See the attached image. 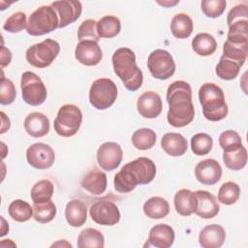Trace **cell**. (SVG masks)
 Wrapping results in <instances>:
<instances>
[{"instance_id":"cb8c5ba5","label":"cell","mask_w":248,"mask_h":248,"mask_svg":"<svg viewBox=\"0 0 248 248\" xmlns=\"http://www.w3.org/2000/svg\"><path fill=\"white\" fill-rule=\"evenodd\" d=\"M65 218L70 226L81 227L87 220L86 204L78 199L70 201L65 207Z\"/></svg>"},{"instance_id":"9a60e30c","label":"cell","mask_w":248,"mask_h":248,"mask_svg":"<svg viewBox=\"0 0 248 248\" xmlns=\"http://www.w3.org/2000/svg\"><path fill=\"white\" fill-rule=\"evenodd\" d=\"M75 57L84 66H96L103 58V51L95 41H80L76 46Z\"/></svg>"},{"instance_id":"603a6c76","label":"cell","mask_w":248,"mask_h":248,"mask_svg":"<svg viewBox=\"0 0 248 248\" xmlns=\"http://www.w3.org/2000/svg\"><path fill=\"white\" fill-rule=\"evenodd\" d=\"M163 150L172 157H178L185 154L188 149L187 140L178 133H167L161 140Z\"/></svg>"},{"instance_id":"7c38bea8","label":"cell","mask_w":248,"mask_h":248,"mask_svg":"<svg viewBox=\"0 0 248 248\" xmlns=\"http://www.w3.org/2000/svg\"><path fill=\"white\" fill-rule=\"evenodd\" d=\"M26 160L31 167L37 170H47L54 163L55 153L48 144L36 142L27 148Z\"/></svg>"},{"instance_id":"c3c4849f","label":"cell","mask_w":248,"mask_h":248,"mask_svg":"<svg viewBox=\"0 0 248 248\" xmlns=\"http://www.w3.org/2000/svg\"><path fill=\"white\" fill-rule=\"evenodd\" d=\"M0 115H1V120H2V125H1V134H4L6 131H8L10 129V126H11V122H10V119L6 116V114L1 111L0 112Z\"/></svg>"},{"instance_id":"d4e9b609","label":"cell","mask_w":248,"mask_h":248,"mask_svg":"<svg viewBox=\"0 0 248 248\" xmlns=\"http://www.w3.org/2000/svg\"><path fill=\"white\" fill-rule=\"evenodd\" d=\"M176 212L181 216H190L196 208L194 192L189 189H181L176 192L173 199Z\"/></svg>"},{"instance_id":"f907efd6","label":"cell","mask_w":248,"mask_h":248,"mask_svg":"<svg viewBox=\"0 0 248 248\" xmlns=\"http://www.w3.org/2000/svg\"><path fill=\"white\" fill-rule=\"evenodd\" d=\"M178 2L179 1H173V2H170V1H163V2H161V1H158V4L162 5L163 7H171V6L176 5Z\"/></svg>"},{"instance_id":"277c9868","label":"cell","mask_w":248,"mask_h":248,"mask_svg":"<svg viewBox=\"0 0 248 248\" xmlns=\"http://www.w3.org/2000/svg\"><path fill=\"white\" fill-rule=\"evenodd\" d=\"M199 100L203 116L209 121H220L229 112L225 95L221 87L212 82L203 83L199 89Z\"/></svg>"},{"instance_id":"ba28073f","label":"cell","mask_w":248,"mask_h":248,"mask_svg":"<svg viewBox=\"0 0 248 248\" xmlns=\"http://www.w3.org/2000/svg\"><path fill=\"white\" fill-rule=\"evenodd\" d=\"M117 98V87L113 80L102 78L93 81L89 89V102L99 110L111 107Z\"/></svg>"},{"instance_id":"ab89813d","label":"cell","mask_w":248,"mask_h":248,"mask_svg":"<svg viewBox=\"0 0 248 248\" xmlns=\"http://www.w3.org/2000/svg\"><path fill=\"white\" fill-rule=\"evenodd\" d=\"M213 146V140L211 136L206 133H198L191 138V149L197 156H203L208 154Z\"/></svg>"},{"instance_id":"5b68a950","label":"cell","mask_w":248,"mask_h":248,"mask_svg":"<svg viewBox=\"0 0 248 248\" xmlns=\"http://www.w3.org/2000/svg\"><path fill=\"white\" fill-rule=\"evenodd\" d=\"M59 27V19L51 6H41L28 18L26 31L31 36H43Z\"/></svg>"},{"instance_id":"4dcf8cb0","label":"cell","mask_w":248,"mask_h":248,"mask_svg":"<svg viewBox=\"0 0 248 248\" xmlns=\"http://www.w3.org/2000/svg\"><path fill=\"white\" fill-rule=\"evenodd\" d=\"M223 161L232 170H240L247 164V150L241 145L230 151H223Z\"/></svg>"},{"instance_id":"5bb4252c","label":"cell","mask_w":248,"mask_h":248,"mask_svg":"<svg viewBox=\"0 0 248 248\" xmlns=\"http://www.w3.org/2000/svg\"><path fill=\"white\" fill-rule=\"evenodd\" d=\"M50 6L57 14L59 19L58 28H64L78 20L82 12L81 3L75 0L54 1L51 3Z\"/></svg>"},{"instance_id":"d6a6232c","label":"cell","mask_w":248,"mask_h":248,"mask_svg":"<svg viewBox=\"0 0 248 248\" xmlns=\"http://www.w3.org/2000/svg\"><path fill=\"white\" fill-rule=\"evenodd\" d=\"M8 213L13 220L22 223L33 217V207L23 200H15L10 203Z\"/></svg>"},{"instance_id":"83f0119b","label":"cell","mask_w":248,"mask_h":248,"mask_svg":"<svg viewBox=\"0 0 248 248\" xmlns=\"http://www.w3.org/2000/svg\"><path fill=\"white\" fill-rule=\"evenodd\" d=\"M194 28V23L192 18L187 14H177L170 21V31L172 35L177 39L188 38Z\"/></svg>"},{"instance_id":"b9f144b4","label":"cell","mask_w":248,"mask_h":248,"mask_svg":"<svg viewBox=\"0 0 248 248\" xmlns=\"http://www.w3.org/2000/svg\"><path fill=\"white\" fill-rule=\"evenodd\" d=\"M219 144L223 151H230L242 145L241 137L233 130H226L219 136Z\"/></svg>"},{"instance_id":"6da1fadb","label":"cell","mask_w":248,"mask_h":248,"mask_svg":"<svg viewBox=\"0 0 248 248\" xmlns=\"http://www.w3.org/2000/svg\"><path fill=\"white\" fill-rule=\"evenodd\" d=\"M169 110L168 122L175 128L185 127L195 117V108L192 101V88L184 80L173 81L167 90Z\"/></svg>"},{"instance_id":"836d02e7","label":"cell","mask_w":248,"mask_h":248,"mask_svg":"<svg viewBox=\"0 0 248 248\" xmlns=\"http://www.w3.org/2000/svg\"><path fill=\"white\" fill-rule=\"evenodd\" d=\"M248 54V44H232L226 41L223 45V57L243 66Z\"/></svg>"},{"instance_id":"e0dca14e","label":"cell","mask_w":248,"mask_h":248,"mask_svg":"<svg viewBox=\"0 0 248 248\" xmlns=\"http://www.w3.org/2000/svg\"><path fill=\"white\" fill-rule=\"evenodd\" d=\"M138 112L144 118L152 119L158 117L163 109L160 95L155 91L143 92L137 101Z\"/></svg>"},{"instance_id":"60d3db41","label":"cell","mask_w":248,"mask_h":248,"mask_svg":"<svg viewBox=\"0 0 248 248\" xmlns=\"http://www.w3.org/2000/svg\"><path fill=\"white\" fill-rule=\"evenodd\" d=\"M27 26L26 15L23 12H16L10 16L3 24V29L10 33H18Z\"/></svg>"},{"instance_id":"f546056e","label":"cell","mask_w":248,"mask_h":248,"mask_svg":"<svg viewBox=\"0 0 248 248\" xmlns=\"http://www.w3.org/2000/svg\"><path fill=\"white\" fill-rule=\"evenodd\" d=\"M121 22L114 16H105L97 21V33L100 38L110 39L119 34Z\"/></svg>"},{"instance_id":"8992f818","label":"cell","mask_w":248,"mask_h":248,"mask_svg":"<svg viewBox=\"0 0 248 248\" xmlns=\"http://www.w3.org/2000/svg\"><path fill=\"white\" fill-rule=\"evenodd\" d=\"M82 112L80 108L73 104L63 105L54 119V131L61 137H73L80 128Z\"/></svg>"},{"instance_id":"d6986e66","label":"cell","mask_w":248,"mask_h":248,"mask_svg":"<svg viewBox=\"0 0 248 248\" xmlns=\"http://www.w3.org/2000/svg\"><path fill=\"white\" fill-rule=\"evenodd\" d=\"M175 238L173 229L167 224H158L152 227L148 233L147 246L156 248H169L170 247Z\"/></svg>"},{"instance_id":"f35d334b","label":"cell","mask_w":248,"mask_h":248,"mask_svg":"<svg viewBox=\"0 0 248 248\" xmlns=\"http://www.w3.org/2000/svg\"><path fill=\"white\" fill-rule=\"evenodd\" d=\"M240 197V187L232 181L225 182L221 185L218 191V202L223 204L231 205L235 203Z\"/></svg>"},{"instance_id":"4fadbf2b","label":"cell","mask_w":248,"mask_h":248,"mask_svg":"<svg viewBox=\"0 0 248 248\" xmlns=\"http://www.w3.org/2000/svg\"><path fill=\"white\" fill-rule=\"evenodd\" d=\"M96 157L101 169L111 171L119 167L123 158V151L118 143L107 141L99 146Z\"/></svg>"},{"instance_id":"9c48e42d","label":"cell","mask_w":248,"mask_h":248,"mask_svg":"<svg viewBox=\"0 0 248 248\" xmlns=\"http://www.w3.org/2000/svg\"><path fill=\"white\" fill-rule=\"evenodd\" d=\"M20 88L22 99L27 105L40 106L46 100V87L41 78L33 72L27 71L21 75Z\"/></svg>"},{"instance_id":"3957f363","label":"cell","mask_w":248,"mask_h":248,"mask_svg":"<svg viewBox=\"0 0 248 248\" xmlns=\"http://www.w3.org/2000/svg\"><path fill=\"white\" fill-rule=\"evenodd\" d=\"M112 66L115 75L126 89L136 91L142 85L143 75L136 62V54L129 47H119L112 54Z\"/></svg>"},{"instance_id":"d590c367","label":"cell","mask_w":248,"mask_h":248,"mask_svg":"<svg viewBox=\"0 0 248 248\" xmlns=\"http://www.w3.org/2000/svg\"><path fill=\"white\" fill-rule=\"evenodd\" d=\"M227 41L232 44H248V19H240L229 25Z\"/></svg>"},{"instance_id":"bcb514c9","label":"cell","mask_w":248,"mask_h":248,"mask_svg":"<svg viewBox=\"0 0 248 248\" xmlns=\"http://www.w3.org/2000/svg\"><path fill=\"white\" fill-rule=\"evenodd\" d=\"M240 19H248V7L245 4L236 5L230 10L227 16L228 26L231 25L232 22Z\"/></svg>"},{"instance_id":"2e32d148","label":"cell","mask_w":248,"mask_h":248,"mask_svg":"<svg viewBox=\"0 0 248 248\" xmlns=\"http://www.w3.org/2000/svg\"><path fill=\"white\" fill-rule=\"evenodd\" d=\"M195 176L203 185H214L222 177V167L215 159H205L195 167Z\"/></svg>"},{"instance_id":"f1b7e54d","label":"cell","mask_w":248,"mask_h":248,"mask_svg":"<svg viewBox=\"0 0 248 248\" xmlns=\"http://www.w3.org/2000/svg\"><path fill=\"white\" fill-rule=\"evenodd\" d=\"M77 244L78 248H103L105 246V237L100 231L86 228L79 232Z\"/></svg>"},{"instance_id":"8d00e7d4","label":"cell","mask_w":248,"mask_h":248,"mask_svg":"<svg viewBox=\"0 0 248 248\" xmlns=\"http://www.w3.org/2000/svg\"><path fill=\"white\" fill-rule=\"evenodd\" d=\"M242 66L237 62L225 58L223 56L220 57V60L215 68V73L218 78L224 80H232L234 79L240 71Z\"/></svg>"},{"instance_id":"30bf717a","label":"cell","mask_w":248,"mask_h":248,"mask_svg":"<svg viewBox=\"0 0 248 248\" xmlns=\"http://www.w3.org/2000/svg\"><path fill=\"white\" fill-rule=\"evenodd\" d=\"M147 68L153 78L166 80L173 76L176 67L171 54L165 49L158 48L149 54Z\"/></svg>"},{"instance_id":"7bdbcfd3","label":"cell","mask_w":248,"mask_h":248,"mask_svg":"<svg viewBox=\"0 0 248 248\" xmlns=\"http://www.w3.org/2000/svg\"><path fill=\"white\" fill-rule=\"evenodd\" d=\"M78 39L79 42L91 40L98 43L100 37L97 33V22L94 19H86L82 21L78 29Z\"/></svg>"},{"instance_id":"ffe728a7","label":"cell","mask_w":248,"mask_h":248,"mask_svg":"<svg viewBox=\"0 0 248 248\" xmlns=\"http://www.w3.org/2000/svg\"><path fill=\"white\" fill-rule=\"evenodd\" d=\"M225 239V229L218 224L207 225L199 233V244L202 248H220Z\"/></svg>"},{"instance_id":"7dc6e473","label":"cell","mask_w":248,"mask_h":248,"mask_svg":"<svg viewBox=\"0 0 248 248\" xmlns=\"http://www.w3.org/2000/svg\"><path fill=\"white\" fill-rule=\"evenodd\" d=\"M12 61V52L9 48L2 46L1 47V67L8 66Z\"/></svg>"},{"instance_id":"ac0fdd59","label":"cell","mask_w":248,"mask_h":248,"mask_svg":"<svg viewBox=\"0 0 248 248\" xmlns=\"http://www.w3.org/2000/svg\"><path fill=\"white\" fill-rule=\"evenodd\" d=\"M196 199V208L194 213L202 219H211L215 217L219 211L220 206L217 199L210 192L205 190H198L194 192Z\"/></svg>"},{"instance_id":"7402d4cb","label":"cell","mask_w":248,"mask_h":248,"mask_svg":"<svg viewBox=\"0 0 248 248\" xmlns=\"http://www.w3.org/2000/svg\"><path fill=\"white\" fill-rule=\"evenodd\" d=\"M107 185L108 179L106 173L96 169L89 170L80 182L81 188L94 196L104 194L107 189Z\"/></svg>"},{"instance_id":"44dd1931","label":"cell","mask_w":248,"mask_h":248,"mask_svg":"<svg viewBox=\"0 0 248 248\" xmlns=\"http://www.w3.org/2000/svg\"><path fill=\"white\" fill-rule=\"evenodd\" d=\"M25 132L33 138H42L49 132V119L42 112H31L24 120Z\"/></svg>"},{"instance_id":"1f68e13d","label":"cell","mask_w":248,"mask_h":248,"mask_svg":"<svg viewBox=\"0 0 248 248\" xmlns=\"http://www.w3.org/2000/svg\"><path fill=\"white\" fill-rule=\"evenodd\" d=\"M53 193V183L48 179H42L33 185L30 196L34 203H40L50 201Z\"/></svg>"},{"instance_id":"681fc988","label":"cell","mask_w":248,"mask_h":248,"mask_svg":"<svg viewBox=\"0 0 248 248\" xmlns=\"http://www.w3.org/2000/svg\"><path fill=\"white\" fill-rule=\"evenodd\" d=\"M54 246H58V247H61V246L62 247H72V245L69 242H67L65 239H60L57 242L51 244V247H54Z\"/></svg>"},{"instance_id":"74e56055","label":"cell","mask_w":248,"mask_h":248,"mask_svg":"<svg viewBox=\"0 0 248 248\" xmlns=\"http://www.w3.org/2000/svg\"><path fill=\"white\" fill-rule=\"evenodd\" d=\"M33 218L41 224L51 222L56 215V206L53 202L47 201L45 202L33 204Z\"/></svg>"},{"instance_id":"484cf974","label":"cell","mask_w":248,"mask_h":248,"mask_svg":"<svg viewBox=\"0 0 248 248\" xmlns=\"http://www.w3.org/2000/svg\"><path fill=\"white\" fill-rule=\"evenodd\" d=\"M143 213L150 219H162L170 213V204L162 197H151L143 203Z\"/></svg>"},{"instance_id":"7a4b0ae2","label":"cell","mask_w":248,"mask_h":248,"mask_svg":"<svg viewBox=\"0 0 248 248\" xmlns=\"http://www.w3.org/2000/svg\"><path fill=\"white\" fill-rule=\"evenodd\" d=\"M155 175V163L149 158L140 157L124 165L114 175V189L119 193H129L139 184L150 183Z\"/></svg>"},{"instance_id":"4316f807","label":"cell","mask_w":248,"mask_h":248,"mask_svg":"<svg viewBox=\"0 0 248 248\" xmlns=\"http://www.w3.org/2000/svg\"><path fill=\"white\" fill-rule=\"evenodd\" d=\"M193 50L201 56H209L217 49L215 38L208 33L197 34L191 43Z\"/></svg>"},{"instance_id":"e575fe53","label":"cell","mask_w":248,"mask_h":248,"mask_svg":"<svg viewBox=\"0 0 248 248\" xmlns=\"http://www.w3.org/2000/svg\"><path fill=\"white\" fill-rule=\"evenodd\" d=\"M156 139V134L152 129L140 128L132 135V143L137 149L147 150L155 145Z\"/></svg>"},{"instance_id":"f6af8a7d","label":"cell","mask_w":248,"mask_h":248,"mask_svg":"<svg viewBox=\"0 0 248 248\" xmlns=\"http://www.w3.org/2000/svg\"><path fill=\"white\" fill-rule=\"evenodd\" d=\"M16 97V87L14 82L4 77L1 78L0 85V103L1 105H11Z\"/></svg>"},{"instance_id":"52a82bcc","label":"cell","mask_w":248,"mask_h":248,"mask_svg":"<svg viewBox=\"0 0 248 248\" xmlns=\"http://www.w3.org/2000/svg\"><path fill=\"white\" fill-rule=\"evenodd\" d=\"M60 51V45L52 39H46L27 48L25 57L27 62L36 68H46L51 65Z\"/></svg>"},{"instance_id":"ee69618b","label":"cell","mask_w":248,"mask_h":248,"mask_svg":"<svg viewBox=\"0 0 248 248\" xmlns=\"http://www.w3.org/2000/svg\"><path fill=\"white\" fill-rule=\"evenodd\" d=\"M227 2L225 0H202L201 8L202 13L211 18L219 17L225 11Z\"/></svg>"},{"instance_id":"8fae6325","label":"cell","mask_w":248,"mask_h":248,"mask_svg":"<svg viewBox=\"0 0 248 248\" xmlns=\"http://www.w3.org/2000/svg\"><path fill=\"white\" fill-rule=\"evenodd\" d=\"M91 219L102 226H113L120 221V211L118 206L109 201H98L89 209Z\"/></svg>"}]
</instances>
